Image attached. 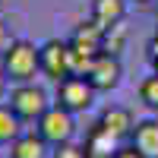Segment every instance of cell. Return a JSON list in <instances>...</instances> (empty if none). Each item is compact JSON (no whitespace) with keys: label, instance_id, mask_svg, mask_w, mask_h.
Instances as JSON below:
<instances>
[{"label":"cell","instance_id":"cell-1","mask_svg":"<svg viewBox=\"0 0 158 158\" xmlns=\"http://www.w3.org/2000/svg\"><path fill=\"white\" fill-rule=\"evenodd\" d=\"M3 54V60H0V67H3L6 79L10 82H32L35 73H41V67H38V48L32 41H25V38H13L6 51H0Z\"/></svg>","mask_w":158,"mask_h":158},{"label":"cell","instance_id":"cell-2","mask_svg":"<svg viewBox=\"0 0 158 158\" xmlns=\"http://www.w3.org/2000/svg\"><path fill=\"white\" fill-rule=\"evenodd\" d=\"M35 133L41 136L48 146H63V142H73L76 120H73L70 111L60 108V104H51V108L35 120Z\"/></svg>","mask_w":158,"mask_h":158},{"label":"cell","instance_id":"cell-3","mask_svg":"<svg viewBox=\"0 0 158 158\" xmlns=\"http://www.w3.org/2000/svg\"><path fill=\"white\" fill-rule=\"evenodd\" d=\"M10 108L13 114L19 117V120H38L48 108H51V101H48V92L41 85H35V82H22L10 92Z\"/></svg>","mask_w":158,"mask_h":158},{"label":"cell","instance_id":"cell-4","mask_svg":"<svg viewBox=\"0 0 158 158\" xmlns=\"http://www.w3.org/2000/svg\"><path fill=\"white\" fill-rule=\"evenodd\" d=\"M38 67H41V73L48 79H54V82L67 79L70 76V41H60V38L44 41L38 48Z\"/></svg>","mask_w":158,"mask_h":158},{"label":"cell","instance_id":"cell-5","mask_svg":"<svg viewBox=\"0 0 158 158\" xmlns=\"http://www.w3.org/2000/svg\"><path fill=\"white\" fill-rule=\"evenodd\" d=\"M92 101H95V89L89 85L85 76H67L57 82V104L63 111H70V114L85 111L92 108Z\"/></svg>","mask_w":158,"mask_h":158},{"label":"cell","instance_id":"cell-6","mask_svg":"<svg viewBox=\"0 0 158 158\" xmlns=\"http://www.w3.org/2000/svg\"><path fill=\"white\" fill-rule=\"evenodd\" d=\"M120 76H123V70H120V60H117L114 54H101L95 57V63H92V70H89V85L95 89V92H111V89H117V82H120Z\"/></svg>","mask_w":158,"mask_h":158},{"label":"cell","instance_id":"cell-7","mask_svg":"<svg viewBox=\"0 0 158 158\" xmlns=\"http://www.w3.org/2000/svg\"><path fill=\"white\" fill-rule=\"evenodd\" d=\"M98 123L117 139L133 136V130H136V120H133V114H130V108H120V104H108V108L101 111Z\"/></svg>","mask_w":158,"mask_h":158},{"label":"cell","instance_id":"cell-8","mask_svg":"<svg viewBox=\"0 0 158 158\" xmlns=\"http://www.w3.org/2000/svg\"><path fill=\"white\" fill-rule=\"evenodd\" d=\"M117 142H120L117 136H111L101 123H95V127H92L89 133H85V142H82L85 158H114V152L120 149Z\"/></svg>","mask_w":158,"mask_h":158},{"label":"cell","instance_id":"cell-9","mask_svg":"<svg viewBox=\"0 0 158 158\" xmlns=\"http://www.w3.org/2000/svg\"><path fill=\"white\" fill-rule=\"evenodd\" d=\"M101 38H104V29H101L95 19H89V22H79L76 29H73L70 48L85 51V54H101Z\"/></svg>","mask_w":158,"mask_h":158},{"label":"cell","instance_id":"cell-10","mask_svg":"<svg viewBox=\"0 0 158 158\" xmlns=\"http://www.w3.org/2000/svg\"><path fill=\"white\" fill-rule=\"evenodd\" d=\"M123 16H127V0H92V19L101 29L123 22Z\"/></svg>","mask_w":158,"mask_h":158},{"label":"cell","instance_id":"cell-11","mask_svg":"<svg viewBox=\"0 0 158 158\" xmlns=\"http://www.w3.org/2000/svg\"><path fill=\"white\" fill-rule=\"evenodd\" d=\"M133 146L146 155V158H158V120H139L133 130Z\"/></svg>","mask_w":158,"mask_h":158},{"label":"cell","instance_id":"cell-12","mask_svg":"<svg viewBox=\"0 0 158 158\" xmlns=\"http://www.w3.org/2000/svg\"><path fill=\"white\" fill-rule=\"evenodd\" d=\"M10 158H48V142L38 133H22L16 142H10Z\"/></svg>","mask_w":158,"mask_h":158},{"label":"cell","instance_id":"cell-13","mask_svg":"<svg viewBox=\"0 0 158 158\" xmlns=\"http://www.w3.org/2000/svg\"><path fill=\"white\" fill-rule=\"evenodd\" d=\"M22 136V120L13 114L10 104H0V146L3 142H16Z\"/></svg>","mask_w":158,"mask_h":158},{"label":"cell","instance_id":"cell-14","mask_svg":"<svg viewBox=\"0 0 158 158\" xmlns=\"http://www.w3.org/2000/svg\"><path fill=\"white\" fill-rule=\"evenodd\" d=\"M123 44H127V25H111V29H104V38H101V51L104 54H120L123 51Z\"/></svg>","mask_w":158,"mask_h":158},{"label":"cell","instance_id":"cell-15","mask_svg":"<svg viewBox=\"0 0 158 158\" xmlns=\"http://www.w3.org/2000/svg\"><path fill=\"white\" fill-rule=\"evenodd\" d=\"M139 98H142V104H146V108L158 111V73L139 82Z\"/></svg>","mask_w":158,"mask_h":158},{"label":"cell","instance_id":"cell-16","mask_svg":"<svg viewBox=\"0 0 158 158\" xmlns=\"http://www.w3.org/2000/svg\"><path fill=\"white\" fill-rule=\"evenodd\" d=\"M51 158H85V149L76 142H63V146H54Z\"/></svg>","mask_w":158,"mask_h":158},{"label":"cell","instance_id":"cell-17","mask_svg":"<svg viewBox=\"0 0 158 158\" xmlns=\"http://www.w3.org/2000/svg\"><path fill=\"white\" fill-rule=\"evenodd\" d=\"M114 158H146V155H142V152L133 146V142H130V146H120V149H117Z\"/></svg>","mask_w":158,"mask_h":158},{"label":"cell","instance_id":"cell-18","mask_svg":"<svg viewBox=\"0 0 158 158\" xmlns=\"http://www.w3.org/2000/svg\"><path fill=\"white\" fill-rule=\"evenodd\" d=\"M10 41H13V38H10V25L0 19V51H6V48H10Z\"/></svg>","mask_w":158,"mask_h":158},{"label":"cell","instance_id":"cell-19","mask_svg":"<svg viewBox=\"0 0 158 158\" xmlns=\"http://www.w3.org/2000/svg\"><path fill=\"white\" fill-rule=\"evenodd\" d=\"M149 51H152V54H149V57H152V67H155V73H158V38L152 41V48H149Z\"/></svg>","mask_w":158,"mask_h":158},{"label":"cell","instance_id":"cell-20","mask_svg":"<svg viewBox=\"0 0 158 158\" xmlns=\"http://www.w3.org/2000/svg\"><path fill=\"white\" fill-rule=\"evenodd\" d=\"M6 85H10V79H6V73H3V67H0V98L6 95Z\"/></svg>","mask_w":158,"mask_h":158},{"label":"cell","instance_id":"cell-21","mask_svg":"<svg viewBox=\"0 0 158 158\" xmlns=\"http://www.w3.org/2000/svg\"><path fill=\"white\" fill-rule=\"evenodd\" d=\"M136 3H149V0H136Z\"/></svg>","mask_w":158,"mask_h":158},{"label":"cell","instance_id":"cell-22","mask_svg":"<svg viewBox=\"0 0 158 158\" xmlns=\"http://www.w3.org/2000/svg\"><path fill=\"white\" fill-rule=\"evenodd\" d=\"M155 38H158V35H155Z\"/></svg>","mask_w":158,"mask_h":158}]
</instances>
